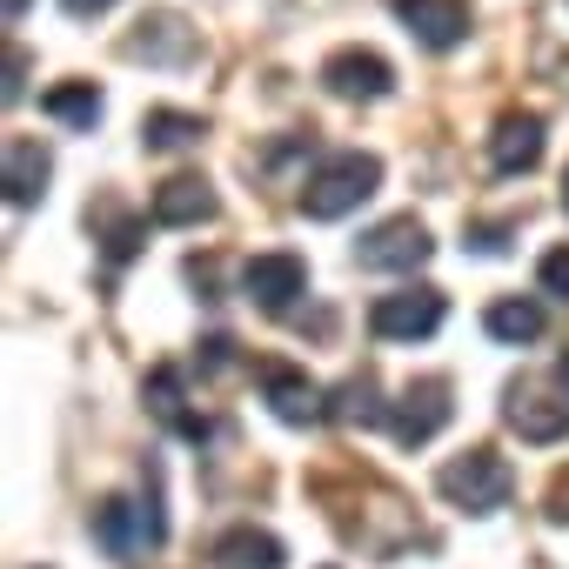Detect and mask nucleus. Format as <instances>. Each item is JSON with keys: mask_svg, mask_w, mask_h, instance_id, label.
I'll use <instances>...</instances> for the list:
<instances>
[{"mask_svg": "<svg viewBox=\"0 0 569 569\" xmlns=\"http://www.w3.org/2000/svg\"><path fill=\"white\" fill-rule=\"evenodd\" d=\"M376 188H382V161L362 154V148H342V154H329V161L309 174V188H302V214H309V221H342V214L362 208Z\"/></svg>", "mask_w": 569, "mask_h": 569, "instance_id": "nucleus-1", "label": "nucleus"}, {"mask_svg": "<svg viewBox=\"0 0 569 569\" xmlns=\"http://www.w3.org/2000/svg\"><path fill=\"white\" fill-rule=\"evenodd\" d=\"M436 489H442L456 509L489 516V509H502V502H509L516 476H509V462H502L496 449H469V456H449V462L436 469Z\"/></svg>", "mask_w": 569, "mask_h": 569, "instance_id": "nucleus-2", "label": "nucleus"}, {"mask_svg": "<svg viewBox=\"0 0 569 569\" xmlns=\"http://www.w3.org/2000/svg\"><path fill=\"white\" fill-rule=\"evenodd\" d=\"M94 542L108 549V556H148V549H161L168 542V522H161V496L148 489V502H134V496H108L101 509H94Z\"/></svg>", "mask_w": 569, "mask_h": 569, "instance_id": "nucleus-3", "label": "nucleus"}, {"mask_svg": "<svg viewBox=\"0 0 569 569\" xmlns=\"http://www.w3.org/2000/svg\"><path fill=\"white\" fill-rule=\"evenodd\" d=\"M429 228L416 221V214H396V221H376L362 241H356V261L362 268H376V274H409V268H422L429 261Z\"/></svg>", "mask_w": 569, "mask_h": 569, "instance_id": "nucleus-4", "label": "nucleus"}, {"mask_svg": "<svg viewBox=\"0 0 569 569\" xmlns=\"http://www.w3.org/2000/svg\"><path fill=\"white\" fill-rule=\"evenodd\" d=\"M241 289H248V302H254V309L289 316V309H296V296L309 289V261H302V254H289V248H268V254H254V261L241 268Z\"/></svg>", "mask_w": 569, "mask_h": 569, "instance_id": "nucleus-5", "label": "nucleus"}, {"mask_svg": "<svg viewBox=\"0 0 569 569\" xmlns=\"http://www.w3.org/2000/svg\"><path fill=\"white\" fill-rule=\"evenodd\" d=\"M456 416V402H449V382L442 376H422V382H409L402 389V402L389 409V436L402 442V449H422V442H436L442 436V422Z\"/></svg>", "mask_w": 569, "mask_h": 569, "instance_id": "nucleus-6", "label": "nucleus"}, {"mask_svg": "<svg viewBox=\"0 0 569 569\" xmlns=\"http://www.w3.org/2000/svg\"><path fill=\"white\" fill-rule=\"evenodd\" d=\"M442 296L436 289H402V296H382L376 309H369V329L382 336V342H422V336H436L442 329Z\"/></svg>", "mask_w": 569, "mask_h": 569, "instance_id": "nucleus-7", "label": "nucleus"}, {"mask_svg": "<svg viewBox=\"0 0 569 569\" xmlns=\"http://www.w3.org/2000/svg\"><path fill=\"white\" fill-rule=\"evenodd\" d=\"M396 21H402L422 48L449 54V48L469 41V0H396Z\"/></svg>", "mask_w": 569, "mask_h": 569, "instance_id": "nucleus-8", "label": "nucleus"}, {"mask_svg": "<svg viewBox=\"0 0 569 569\" xmlns=\"http://www.w3.org/2000/svg\"><path fill=\"white\" fill-rule=\"evenodd\" d=\"M322 81H329V94H342V101H382V94L396 88V68H389L382 54H369V48H342V54L322 61Z\"/></svg>", "mask_w": 569, "mask_h": 569, "instance_id": "nucleus-9", "label": "nucleus"}, {"mask_svg": "<svg viewBox=\"0 0 569 569\" xmlns=\"http://www.w3.org/2000/svg\"><path fill=\"white\" fill-rule=\"evenodd\" d=\"M261 396H268V409H274L281 422H289V429L322 422V402H329V396H322L302 369H281V362H274V369H261Z\"/></svg>", "mask_w": 569, "mask_h": 569, "instance_id": "nucleus-10", "label": "nucleus"}, {"mask_svg": "<svg viewBox=\"0 0 569 569\" xmlns=\"http://www.w3.org/2000/svg\"><path fill=\"white\" fill-rule=\"evenodd\" d=\"M509 429L522 436V442H556L562 429H569V402H549L542 389H529V382H516L509 389Z\"/></svg>", "mask_w": 569, "mask_h": 569, "instance_id": "nucleus-11", "label": "nucleus"}, {"mask_svg": "<svg viewBox=\"0 0 569 569\" xmlns=\"http://www.w3.org/2000/svg\"><path fill=\"white\" fill-rule=\"evenodd\" d=\"M208 562H221V569H281L289 562V549H281L268 529H254V522H241V529H228V536H214V549H208Z\"/></svg>", "mask_w": 569, "mask_h": 569, "instance_id": "nucleus-12", "label": "nucleus"}, {"mask_svg": "<svg viewBox=\"0 0 569 569\" xmlns=\"http://www.w3.org/2000/svg\"><path fill=\"white\" fill-rule=\"evenodd\" d=\"M489 161H496V174H529L542 161V121L536 114H509L489 134Z\"/></svg>", "mask_w": 569, "mask_h": 569, "instance_id": "nucleus-13", "label": "nucleus"}, {"mask_svg": "<svg viewBox=\"0 0 569 569\" xmlns=\"http://www.w3.org/2000/svg\"><path fill=\"white\" fill-rule=\"evenodd\" d=\"M148 409H154V422H168V429H174V436H188V442H208V436H214V422L188 409V396H181V376H174V369H154V376H148Z\"/></svg>", "mask_w": 569, "mask_h": 569, "instance_id": "nucleus-14", "label": "nucleus"}, {"mask_svg": "<svg viewBox=\"0 0 569 569\" xmlns=\"http://www.w3.org/2000/svg\"><path fill=\"white\" fill-rule=\"evenodd\" d=\"M208 214H214V188H208L201 174L161 181V194H154V221H161V228H194V221H208Z\"/></svg>", "mask_w": 569, "mask_h": 569, "instance_id": "nucleus-15", "label": "nucleus"}, {"mask_svg": "<svg viewBox=\"0 0 569 569\" xmlns=\"http://www.w3.org/2000/svg\"><path fill=\"white\" fill-rule=\"evenodd\" d=\"M128 54H134V61H154V68H181V61L194 54V34H188V21H174V14H154V21H141V34L128 41Z\"/></svg>", "mask_w": 569, "mask_h": 569, "instance_id": "nucleus-16", "label": "nucleus"}, {"mask_svg": "<svg viewBox=\"0 0 569 569\" xmlns=\"http://www.w3.org/2000/svg\"><path fill=\"white\" fill-rule=\"evenodd\" d=\"M41 181H48V154H41V141H8V201L28 208V201L41 194Z\"/></svg>", "mask_w": 569, "mask_h": 569, "instance_id": "nucleus-17", "label": "nucleus"}, {"mask_svg": "<svg viewBox=\"0 0 569 569\" xmlns=\"http://www.w3.org/2000/svg\"><path fill=\"white\" fill-rule=\"evenodd\" d=\"M482 329H489L496 342H536V336H542V309L522 302V296H509V302H496V309L482 316Z\"/></svg>", "mask_w": 569, "mask_h": 569, "instance_id": "nucleus-18", "label": "nucleus"}, {"mask_svg": "<svg viewBox=\"0 0 569 569\" xmlns=\"http://www.w3.org/2000/svg\"><path fill=\"white\" fill-rule=\"evenodd\" d=\"M141 141H148L154 154H174V148L201 141V114H174V108H154V114L141 121Z\"/></svg>", "mask_w": 569, "mask_h": 569, "instance_id": "nucleus-19", "label": "nucleus"}, {"mask_svg": "<svg viewBox=\"0 0 569 569\" xmlns=\"http://www.w3.org/2000/svg\"><path fill=\"white\" fill-rule=\"evenodd\" d=\"M54 121H68V128H94L101 121V94H94V81H74V88H54L48 101H41Z\"/></svg>", "mask_w": 569, "mask_h": 569, "instance_id": "nucleus-20", "label": "nucleus"}, {"mask_svg": "<svg viewBox=\"0 0 569 569\" xmlns=\"http://www.w3.org/2000/svg\"><path fill=\"white\" fill-rule=\"evenodd\" d=\"M336 416H342V422H389V409L376 402V376H356V382H342V396H336Z\"/></svg>", "mask_w": 569, "mask_h": 569, "instance_id": "nucleus-21", "label": "nucleus"}, {"mask_svg": "<svg viewBox=\"0 0 569 569\" xmlns=\"http://www.w3.org/2000/svg\"><path fill=\"white\" fill-rule=\"evenodd\" d=\"M536 281H542V296H562L569 302V248H549L536 261Z\"/></svg>", "mask_w": 569, "mask_h": 569, "instance_id": "nucleus-22", "label": "nucleus"}, {"mask_svg": "<svg viewBox=\"0 0 569 569\" xmlns=\"http://www.w3.org/2000/svg\"><path fill=\"white\" fill-rule=\"evenodd\" d=\"M134 248H141V221H121V228L108 234V261H128Z\"/></svg>", "mask_w": 569, "mask_h": 569, "instance_id": "nucleus-23", "label": "nucleus"}, {"mask_svg": "<svg viewBox=\"0 0 569 569\" xmlns=\"http://www.w3.org/2000/svg\"><path fill=\"white\" fill-rule=\"evenodd\" d=\"M502 234H509L502 221H496V228H469V248H476V254H502V248H509Z\"/></svg>", "mask_w": 569, "mask_h": 569, "instance_id": "nucleus-24", "label": "nucleus"}, {"mask_svg": "<svg viewBox=\"0 0 569 569\" xmlns=\"http://www.w3.org/2000/svg\"><path fill=\"white\" fill-rule=\"evenodd\" d=\"M61 8H68L74 21H94V14H108V8H121V0H61Z\"/></svg>", "mask_w": 569, "mask_h": 569, "instance_id": "nucleus-25", "label": "nucleus"}, {"mask_svg": "<svg viewBox=\"0 0 569 569\" xmlns=\"http://www.w3.org/2000/svg\"><path fill=\"white\" fill-rule=\"evenodd\" d=\"M556 382H562V389H569V356H562V362H556Z\"/></svg>", "mask_w": 569, "mask_h": 569, "instance_id": "nucleus-26", "label": "nucleus"}, {"mask_svg": "<svg viewBox=\"0 0 569 569\" xmlns=\"http://www.w3.org/2000/svg\"><path fill=\"white\" fill-rule=\"evenodd\" d=\"M21 8H28V0H8V14H21Z\"/></svg>", "mask_w": 569, "mask_h": 569, "instance_id": "nucleus-27", "label": "nucleus"}, {"mask_svg": "<svg viewBox=\"0 0 569 569\" xmlns=\"http://www.w3.org/2000/svg\"><path fill=\"white\" fill-rule=\"evenodd\" d=\"M562 201H569V174H562Z\"/></svg>", "mask_w": 569, "mask_h": 569, "instance_id": "nucleus-28", "label": "nucleus"}]
</instances>
